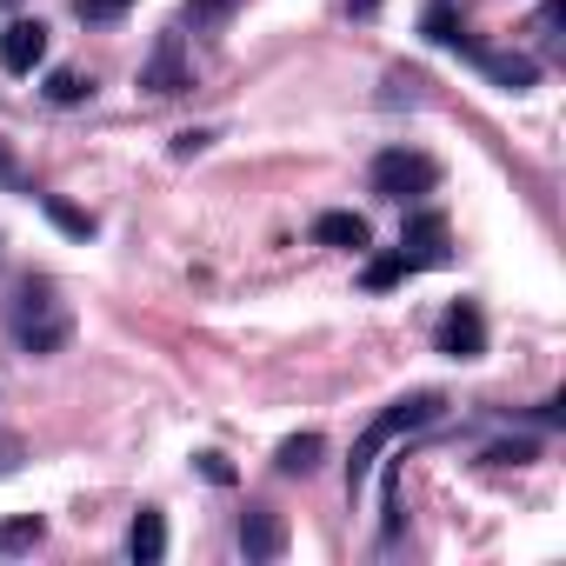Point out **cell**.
<instances>
[{
	"label": "cell",
	"instance_id": "obj_2",
	"mask_svg": "<svg viewBox=\"0 0 566 566\" xmlns=\"http://www.w3.org/2000/svg\"><path fill=\"white\" fill-rule=\"evenodd\" d=\"M8 334H14V347H28V354H61L67 334H74L67 301L48 287V280H21V287L8 294Z\"/></svg>",
	"mask_w": 566,
	"mask_h": 566
},
{
	"label": "cell",
	"instance_id": "obj_16",
	"mask_svg": "<svg viewBox=\"0 0 566 566\" xmlns=\"http://www.w3.org/2000/svg\"><path fill=\"white\" fill-rule=\"evenodd\" d=\"M87 94H94L87 74H74V67H54V74H48V101H54V107H74V101H87Z\"/></svg>",
	"mask_w": 566,
	"mask_h": 566
},
{
	"label": "cell",
	"instance_id": "obj_7",
	"mask_svg": "<svg viewBox=\"0 0 566 566\" xmlns=\"http://www.w3.org/2000/svg\"><path fill=\"white\" fill-rule=\"evenodd\" d=\"M467 54H473L480 74H486L493 87H506V94H526V87L539 81V61H533V54H506V48H480V41H473Z\"/></svg>",
	"mask_w": 566,
	"mask_h": 566
},
{
	"label": "cell",
	"instance_id": "obj_10",
	"mask_svg": "<svg viewBox=\"0 0 566 566\" xmlns=\"http://www.w3.org/2000/svg\"><path fill=\"white\" fill-rule=\"evenodd\" d=\"M314 240H321V247L367 253V240H374V233H367V220H360V213H321V220H314Z\"/></svg>",
	"mask_w": 566,
	"mask_h": 566
},
{
	"label": "cell",
	"instance_id": "obj_21",
	"mask_svg": "<svg viewBox=\"0 0 566 566\" xmlns=\"http://www.w3.org/2000/svg\"><path fill=\"white\" fill-rule=\"evenodd\" d=\"M486 460H493V467H520V460H533V440H513V447H493Z\"/></svg>",
	"mask_w": 566,
	"mask_h": 566
},
{
	"label": "cell",
	"instance_id": "obj_20",
	"mask_svg": "<svg viewBox=\"0 0 566 566\" xmlns=\"http://www.w3.org/2000/svg\"><path fill=\"white\" fill-rule=\"evenodd\" d=\"M533 28H539V41H546V48H559V28H566V0H546Z\"/></svg>",
	"mask_w": 566,
	"mask_h": 566
},
{
	"label": "cell",
	"instance_id": "obj_19",
	"mask_svg": "<svg viewBox=\"0 0 566 566\" xmlns=\"http://www.w3.org/2000/svg\"><path fill=\"white\" fill-rule=\"evenodd\" d=\"M48 213H54V227H67L74 240L94 233V213H81V207H67V200H54V193H48Z\"/></svg>",
	"mask_w": 566,
	"mask_h": 566
},
{
	"label": "cell",
	"instance_id": "obj_14",
	"mask_svg": "<svg viewBox=\"0 0 566 566\" xmlns=\"http://www.w3.org/2000/svg\"><path fill=\"white\" fill-rule=\"evenodd\" d=\"M420 34H427L433 48H460V54L473 48V41H467V28H460V14L447 8V0H440V8H427V21H420Z\"/></svg>",
	"mask_w": 566,
	"mask_h": 566
},
{
	"label": "cell",
	"instance_id": "obj_17",
	"mask_svg": "<svg viewBox=\"0 0 566 566\" xmlns=\"http://www.w3.org/2000/svg\"><path fill=\"white\" fill-rule=\"evenodd\" d=\"M407 273H413L407 253H374V260H367V287L380 294V287H394V280H407Z\"/></svg>",
	"mask_w": 566,
	"mask_h": 566
},
{
	"label": "cell",
	"instance_id": "obj_15",
	"mask_svg": "<svg viewBox=\"0 0 566 566\" xmlns=\"http://www.w3.org/2000/svg\"><path fill=\"white\" fill-rule=\"evenodd\" d=\"M233 8H240V0H187L180 21H187L193 34H213V28H227V21H233Z\"/></svg>",
	"mask_w": 566,
	"mask_h": 566
},
{
	"label": "cell",
	"instance_id": "obj_8",
	"mask_svg": "<svg viewBox=\"0 0 566 566\" xmlns=\"http://www.w3.org/2000/svg\"><path fill=\"white\" fill-rule=\"evenodd\" d=\"M400 253H407V266H447V220L440 213H413L407 233H400Z\"/></svg>",
	"mask_w": 566,
	"mask_h": 566
},
{
	"label": "cell",
	"instance_id": "obj_18",
	"mask_svg": "<svg viewBox=\"0 0 566 566\" xmlns=\"http://www.w3.org/2000/svg\"><path fill=\"white\" fill-rule=\"evenodd\" d=\"M134 8V0H74V14L87 21V28H107V21H120Z\"/></svg>",
	"mask_w": 566,
	"mask_h": 566
},
{
	"label": "cell",
	"instance_id": "obj_6",
	"mask_svg": "<svg viewBox=\"0 0 566 566\" xmlns=\"http://www.w3.org/2000/svg\"><path fill=\"white\" fill-rule=\"evenodd\" d=\"M48 61V28L41 21H8L0 28V67L8 74H34Z\"/></svg>",
	"mask_w": 566,
	"mask_h": 566
},
{
	"label": "cell",
	"instance_id": "obj_13",
	"mask_svg": "<svg viewBox=\"0 0 566 566\" xmlns=\"http://www.w3.org/2000/svg\"><path fill=\"white\" fill-rule=\"evenodd\" d=\"M48 539V520L41 513H14V520H0V553H34Z\"/></svg>",
	"mask_w": 566,
	"mask_h": 566
},
{
	"label": "cell",
	"instance_id": "obj_12",
	"mask_svg": "<svg viewBox=\"0 0 566 566\" xmlns=\"http://www.w3.org/2000/svg\"><path fill=\"white\" fill-rule=\"evenodd\" d=\"M321 453H327V440H321V433H294V440H280L273 467H280V473H314V467H321Z\"/></svg>",
	"mask_w": 566,
	"mask_h": 566
},
{
	"label": "cell",
	"instance_id": "obj_11",
	"mask_svg": "<svg viewBox=\"0 0 566 566\" xmlns=\"http://www.w3.org/2000/svg\"><path fill=\"white\" fill-rule=\"evenodd\" d=\"M127 553H134L140 566H154V559L167 553V520H160V513H134V526H127Z\"/></svg>",
	"mask_w": 566,
	"mask_h": 566
},
{
	"label": "cell",
	"instance_id": "obj_24",
	"mask_svg": "<svg viewBox=\"0 0 566 566\" xmlns=\"http://www.w3.org/2000/svg\"><path fill=\"white\" fill-rule=\"evenodd\" d=\"M0 180H14V154H8V140H0Z\"/></svg>",
	"mask_w": 566,
	"mask_h": 566
},
{
	"label": "cell",
	"instance_id": "obj_3",
	"mask_svg": "<svg viewBox=\"0 0 566 566\" xmlns=\"http://www.w3.org/2000/svg\"><path fill=\"white\" fill-rule=\"evenodd\" d=\"M367 180H374L380 200H420V193L440 187V167L427 154H413V147H387V154H374V174Z\"/></svg>",
	"mask_w": 566,
	"mask_h": 566
},
{
	"label": "cell",
	"instance_id": "obj_22",
	"mask_svg": "<svg viewBox=\"0 0 566 566\" xmlns=\"http://www.w3.org/2000/svg\"><path fill=\"white\" fill-rule=\"evenodd\" d=\"M200 473H207V480H213V486H227V480H233V467H227V460H220V453H200Z\"/></svg>",
	"mask_w": 566,
	"mask_h": 566
},
{
	"label": "cell",
	"instance_id": "obj_9",
	"mask_svg": "<svg viewBox=\"0 0 566 566\" xmlns=\"http://www.w3.org/2000/svg\"><path fill=\"white\" fill-rule=\"evenodd\" d=\"M280 546H287V526H280L266 506H253V513L240 520V553H247V559H280Z\"/></svg>",
	"mask_w": 566,
	"mask_h": 566
},
{
	"label": "cell",
	"instance_id": "obj_25",
	"mask_svg": "<svg viewBox=\"0 0 566 566\" xmlns=\"http://www.w3.org/2000/svg\"><path fill=\"white\" fill-rule=\"evenodd\" d=\"M347 8H354V14H374V8H380V0H347Z\"/></svg>",
	"mask_w": 566,
	"mask_h": 566
},
{
	"label": "cell",
	"instance_id": "obj_23",
	"mask_svg": "<svg viewBox=\"0 0 566 566\" xmlns=\"http://www.w3.org/2000/svg\"><path fill=\"white\" fill-rule=\"evenodd\" d=\"M21 467V440L14 433H0V473H14Z\"/></svg>",
	"mask_w": 566,
	"mask_h": 566
},
{
	"label": "cell",
	"instance_id": "obj_26",
	"mask_svg": "<svg viewBox=\"0 0 566 566\" xmlns=\"http://www.w3.org/2000/svg\"><path fill=\"white\" fill-rule=\"evenodd\" d=\"M0 8H8V0H0Z\"/></svg>",
	"mask_w": 566,
	"mask_h": 566
},
{
	"label": "cell",
	"instance_id": "obj_1",
	"mask_svg": "<svg viewBox=\"0 0 566 566\" xmlns=\"http://www.w3.org/2000/svg\"><path fill=\"white\" fill-rule=\"evenodd\" d=\"M447 413V400L440 394H407V400H394V407H380L374 420H367V433L354 440V460H347V493H360L367 486V473H374V460L400 440V433H420V427H433Z\"/></svg>",
	"mask_w": 566,
	"mask_h": 566
},
{
	"label": "cell",
	"instance_id": "obj_5",
	"mask_svg": "<svg viewBox=\"0 0 566 566\" xmlns=\"http://www.w3.org/2000/svg\"><path fill=\"white\" fill-rule=\"evenodd\" d=\"M440 354H447V360H480V354H486V321H480L473 301H453V307L440 314Z\"/></svg>",
	"mask_w": 566,
	"mask_h": 566
},
{
	"label": "cell",
	"instance_id": "obj_4",
	"mask_svg": "<svg viewBox=\"0 0 566 566\" xmlns=\"http://www.w3.org/2000/svg\"><path fill=\"white\" fill-rule=\"evenodd\" d=\"M140 87H147V94H160V101L193 87V61H187L180 34H160V41H154V54H147V67H140Z\"/></svg>",
	"mask_w": 566,
	"mask_h": 566
}]
</instances>
